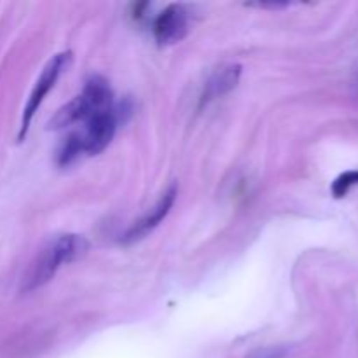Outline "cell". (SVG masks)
Returning a JSON list of instances; mask_svg holds the SVG:
<instances>
[{"instance_id":"cell-5","label":"cell","mask_w":358,"mask_h":358,"mask_svg":"<svg viewBox=\"0 0 358 358\" xmlns=\"http://www.w3.org/2000/svg\"><path fill=\"white\" fill-rule=\"evenodd\" d=\"M189 13L180 3L168 6L154 21V37L161 45L175 44L187 35Z\"/></svg>"},{"instance_id":"cell-1","label":"cell","mask_w":358,"mask_h":358,"mask_svg":"<svg viewBox=\"0 0 358 358\" xmlns=\"http://www.w3.org/2000/svg\"><path fill=\"white\" fill-rule=\"evenodd\" d=\"M87 247L90 245H87L86 238L79 236V234H63V236L56 238L31 264L30 271L23 280V292L41 289L58 273L63 264H69V262L83 257L87 252Z\"/></svg>"},{"instance_id":"cell-6","label":"cell","mask_w":358,"mask_h":358,"mask_svg":"<svg viewBox=\"0 0 358 358\" xmlns=\"http://www.w3.org/2000/svg\"><path fill=\"white\" fill-rule=\"evenodd\" d=\"M175 199H177V185L171 184L166 191L161 194V198L157 199L156 205L145 213L140 220H136L135 224H131L128 231L122 236V243H135V241L142 240L143 236L150 233V231L156 229L159 226L161 220L168 215V212L173 206Z\"/></svg>"},{"instance_id":"cell-3","label":"cell","mask_w":358,"mask_h":358,"mask_svg":"<svg viewBox=\"0 0 358 358\" xmlns=\"http://www.w3.org/2000/svg\"><path fill=\"white\" fill-rule=\"evenodd\" d=\"M69 59H70V52H59V55L52 56V58L48 62V65L44 66L41 77H38L37 83H35V86H34V90H31L30 98H28L27 105H24L23 117H21L20 140H23V136L27 135V131H28V128H30V122H31V119H34L35 112L38 110V107L42 105L44 98L48 96L49 91L55 87L56 80H58V77L62 76L63 69L66 66Z\"/></svg>"},{"instance_id":"cell-8","label":"cell","mask_w":358,"mask_h":358,"mask_svg":"<svg viewBox=\"0 0 358 358\" xmlns=\"http://www.w3.org/2000/svg\"><path fill=\"white\" fill-rule=\"evenodd\" d=\"M355 187H358V170H348L332 182L331 192L336 199H341Z\"/></svg>"},{"instance_id":"cell-9","label":"cell","mask_w":358,"mask_h":358,"mask_svg":"<svg viewBox=\"0 0 358 358\" xmlns=\"http://www.w3.org/2000/svg\"><path fill=\"white\" fill-rule=\"evenodd\" d=\"M287 350L283 346H268V348H259L252 352L247 358H283Z\"/></svg>"},{"instance_id":"cell-2","label":"cell","mask_w":358,"mask_h":358,"mask_svg":"<svg viewBox=\"0 0 358 358\" xmlns=\"http://www.w3.org/2000/svg\"><path fill=\"white\" fill-rule=\"evenodd\" d=\"M114 107L112 103V90L107 80L100 76L91 77L84 86L83 93L77 94L72 101L63 105L55 117L49 122V128L63 129L77 122H86L98 112L110 110Z\"/></svg>"},{"instance_id":"cell-4","label":"cell","mask_w":358,"mask_h":358,"mask_svg":"<svg viewBox=\"0 0 358 358\" xmlns=\"http://www.w3.org/2000/svg\"><path fill=\"white\" fill-rule=\"evenodd\" d=\"M117 128V110L114 107L110 110L98 112L93 117L83 122V129L76 133L83 154H98L110 143Z\"/></svg>"},{"instance_id":"cell-7","label":"cell","mask_w":358,"mask_h":358,"mask_svg":"<svg viewBox=\"0 0 358 358\" xmlns=\"http://www.w3.org/2000/svg\"><path fill=\"white\" fill-rule=\"evenodd\" d=\"M241 76V66L240 65H224L220 69H217L215 72L210 76V79L206 80L205 90L201 94V105L210 103V101L217 100V98H222L224 94H227L229 91H233L236 87L238 80Z\"/></svg>"}]
</instances>
